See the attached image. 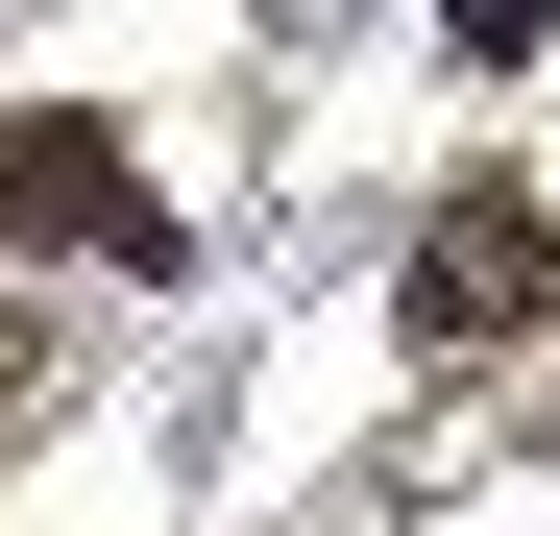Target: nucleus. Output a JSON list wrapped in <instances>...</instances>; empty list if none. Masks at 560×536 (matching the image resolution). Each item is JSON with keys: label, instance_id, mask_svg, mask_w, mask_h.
Instances as JSON below:
<instances>
[{"label": "nucleus", "instance_id": "obj_2", "mask_svg": "<svg viewBox=\"0 0 560 536\" xmlns=\"http://www.w3.org/2000/svg\"><path fill=\"white\" fill-rule=\"evenodd\" d=\"M560 317V220L536 196H439L415 220V341H536Z\"/></svg>", "mask_w": 560, "mask_h": 536}, {"label": "nucleus", "instance_id": "obj_1", "mask_svg": "<svg viewBox=\"0 0 560 536\" xmlns=\"http://www.w3.org/2000/svg\"><path fill=\"white\" fill-rule=\"evenodd\" d=\"M0 244L25 268H171V196L122 171L98 98H0Z\"/></svg>", "mask_w": 560, "mask_h": 536}]
</instances>
